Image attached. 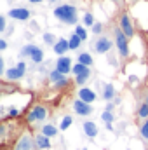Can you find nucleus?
Listing matches in <instances>:
<instances>
[{"label": "nucleus", "mask_w": 148, "mask_h": 150, "mask_svg": "<svg viewBox=\"0 0 148 150\" xmlns=\"http://www.w3.org/2000/svg\"><path fill=\"white\" fill-rule=\"evenodd\" d=\"M111 35H113V42H115V47H117V52H118V58L125 63L131 56V51H129V38L127 35L118 28V25L115 23V19L111 21Z\"/></svg>", "instance_id": "nucleus-1"}, {"label": "nucleus", "mask_w": 148, "mask_h": 150, "mask_svg": "<svg viewBox=\"0 0 148 150\" xmlns=\"http://www.w3.org/2000/svg\"><path fill=\"white\" fill-rule=\"evenodd\" d=\"M9 16L12 19H18V21H28L30 16H32V12L28 9H25V7H16V9L9 11Z\"/></svg>", "instance_id": "nucleus-13"}, {"label": "nucleus", "mask_w": 148, "mask_h": 150, "mask_svg": "<svg viewBox=\"0 0 148 150\" xmlns=\"http://www.w3.org/2000/svg\"><path fill=\"white\" fill-rule=\"evenodd\" d=\"M49 80H51V84L56 86V89H59V87H66V86L70 84L68 79H66V75H63L61 72H58V70H52V72L49 74Z\"/></svg>", "instance_id": "nucleus-8"}, {"label": "nucleus", "mask_w": 148, "mask_h": 150, "mask_svg": "<svg viewBox=\"0 0 148 150\" xmlns=\"http://www.w3.org/2000/svg\"><path fill=\"white\" fill-rule=\"evenodd\" d=\"M147 143H148V142H147Z\"/></svg>", "instance_id": "nucleus-38"}, {"label": "nucleus", "mask_w": 148, "mask_h": 150, "mask_svg": "<svg viewBox=\"0 0 148 150\" xmlns=\"http://www.w3.org/2000/svg\"><path fill=\"white\" fill-rule=\"evenodd\" d=\"M89 77H91V70H89V72H85V74L75 75V84H77V86H80V87H84V84L89 80Z\"/></svg>", "instance_id": "nucleus-21"}, {"label": "nucleus", "mask_w": 148, "mask_h": 150, "mask_svg": "<svg viewBox=\"0 0 148 150\" xmlns=\"http://www.w3.org/2000/svg\"><path fill=\"white\" fill-rule=\"evenodd\" d=\"M82 129H84V134H85L87 138H96V136H98V133H99L98 126H96L94 122H91V120L84 122V124H82Z\"/></svg>", "instance_id": "nucleus-16"}, {"label": "nucleus", "mask_w": 148, "mask_h": 150, "mask_svg": "<svg viewBox=\"0 0 148 150\" xmlns=\"http://www.w3.org/2000/svg\"><path fill=\"white\" fill-rule=\"evenodd\" d=\"M68 49H70V42H68V40H65V38H59V40L54 44V52H56V54H59V56H63Z\"/></svg>", "instance_id": "nucleus-18"}, {"label": "nucleus", "mask_w": 148, "mask_h": 150, "mask_svg": "<svg viewBox=\"0 0 148 150\" xmlns=\"http://www.w3.org/2000/svg\"><path fill=\"white\" fill-rule=\"evenodd\" d=\"M12 150H37L35 149V138H33L28 131L21 133V134L18 136L16 145L12 147Z\"/></svg>", "instance_id": "nucleus-5"}, {"label": "nucleus", "mask_w": 148, "mask_h": 150, "mask_svg": "<svg viewBox=\"0 0 148 150\" xmlns=\"http://www.w3.org/2000/svg\"><path fill=\"white\" fill-rule=\"evenodd\" d=\"M73 112L77 115H80V117H89L92 113V107L89 103L82 101V100H75L73 101Z\"/></svg>", "instance_id": "nucleus-9"}, {"label": "nucleus", "mask_w": 148, "mask_h": 150, "mask_svg": "<svg viewBox=\"0 0 148 150\" xmlns=\"http://www.w3.org/2000/svg\"><path fill=\"white\" fill-rule=\"evenodd\" d=\"M140 134H141V138L148 142V120H145L143 124H140Z\"/></svg>", "instance_id": "nucleus-24"}, {"label": "nucleus", "mask_w": 148, "mask_h": 150, "mask_svg": "<svg viewBox=\"0 0 148 150\" xmlns=\"http://www.w3.org/2000/svg\"><path fill=\"white\" fill-rule=\"evenodd\" d=\"M49 2H52V4H54V2H56V0H49Z\"/></svg>", "instance_id": "nucleus-37"}, {"label": "nucleus", "mask_w": 148, "mask_h": 150, "mask_svg": "<svg viewBox=\"0 0 148 150\" xmlns=\"http://www.w3.org/2000/svg\"><path fill=\"white\" fill-rule=\"evenodd\" d=\"M5 45H7V44H5V40H0V49H2V51L5 49Z\"/></svg>", "instance_id": "nucleus-35"}, {"label": "nucleus", "mask_w": 148, "mask_h": 150, "mask_svg": "<svg viewBox=\"0 0 148 150\" xmlns=\"http://www.w3.org/2000/svg\"><path fill=\"white\" fill-rule=\"evenodd\" d=\"M113 44L115 42H111L110 37H106V35H99V37L94 40V51L98 52V54H106V52H110V49L113 47Z\"/></svg>", "instance_id": "nucleus-6"}, {"label": "nucleus", "mask_w": 148, "mask_h": 150, "mask_svg": "<svg viewBox=\"0 0 148 150\" xmlns=\"http://www.w3.org/2000/svg\"><path fill=\"white\" fill-rule=\"evenodd\" d=\"M33 138H35V149L37 150H51L52 147V143H51V138L49 136H45L44 133H35L33 134Z\"/></svg>", "instance_id": "nucleus-10"}, {"label": "nucleus", "mask_w": 148, "mask_h": 150, "mask_svg": "<svg viewBox=\"0 0 148 150\" xmlns=\"http://www.w3.org/2000/svg\"><path fill=\"white\" fill-rule=\"evenodd\" d=\"M92 32H94L96 35L103 33V25H101V23H94V26H92Z\"/></svg>", "instance_id": "nucleus-32"}, {"label": "nucleus", "mask_w": 148, "mask_h": 150, "mask_svg": "<svg viewBox=\"0 0 148 150\" xmlns=\"http://www.w3.org/2000/svg\"><path fill=\"white\" fill-rule=\"evenodd\" d=\"M21 56H28L33 63H40L44 59V51L37 45H26L21 49Z\"/></svg>", "instance_id": "nucleus-7"}, {"label": "nucleus", "mask_w": 148, "mask_h": 150, "mask_svg": "<svg viewBox=\"0 0 148 150\" xmlns=\"http://www.w3.org/2000/svg\"><path fill=\"white\" fill-rule=\"evenodd\" d=\"M140 100L145 101V103H148V87L143 86V84H141V87H140Z\"/></svg>", "instance_id": "nucleus-26"}, {"label": "nucleus", "mask_w": 148, "mask_h": 150, "mask_svg": "<svg viewBox=\"0 0 148 150\" xmlns=\"http://www.w3.org/2000/svg\"><path fill=\"white\" fill-rule=\"evenodd\" d=\"M5 28V18H0V30Z\"/></svg>", "instance_id": "nucleus-33"}, {"label": "nucleus", "mask_w": 148, "mask_h": 150, "mask_svg": "<svg viewBox=\"0 0 148 150\" xmlns=\"http://www.w3.org/2000/svg\"><path fill=\"white\" fill-rule=\"evenodd\" d=\"M84 23H85L87 26H94V18H92L91 12H85V14H84Z\"/></svg>", "instance_id": "nucleus-29"}, {"label": "nucleus", "mask_w": 148, "mask_h": 150, "mask_svg": "<svg viewBox=\"0 0 148 150\" xmlns=\"http://www.w3.org/2000/svg\"><path fill=\"white\" fill-rule=\"evenodd\" d=\"M32 4H37V2H42V0H30Z\"/></svg>", "instance_id": "nucleus-36"}, {"label": "nucleus", "mask_w": 148, "mask_h": 150, "mask_svg": "<svg viewBox=\"0 0 148 150\" xmlns=\"http://www.w3.org/2000/svg\"><path fill=\"white\" fill-rule=\"evenodd\" d=\"M138 30H140V33H141V37H143V44H145V52H147V58H148V32H143V30H141V26H140Z\"/></svg>", "instance_id": "nucleus-28"}, {"label": "nucleus", "mask_w": 148, "mask_h": 150, "mask_svg": "<svg viewBox=\"0 0 148 150\" xmlns=\"http://www.w3.org/2000/svg\"><path fill=\"white\" fill-rule=\"evenodd\" d=\"M25 68H26V65L21 61V63H18V67L16 68H9L7 72H5V77H7V80H19L23 75H25Z\"/></svg>", "instance_id": "nucleus-12"}, {"label": "nucleus", "mask_w": 148, "mask_h": 150, "mask_svg": "<svg viewBox=\"0 0 148 150\" xmlns=\"http://www.w3.org/2000/svg\"><path fill=\"white\" fill-rule=\"evenodd\" d=\"M77 61L82 63V65H85V67H92V58H91L89 52H80L78 58H77Z\"/></svg>", "instance_id": "nucleus-19"}, {"label": "nucleus", "mask_w": 148, "mask_h": 150, "mask_svg": "<svg viewBox=\"0 0 148 150\" xmlns=\"http://www.w3.org/2000/svg\"><path fill=\"white\" fill-rule=\"evenodd\" d=\"M56 70L61 72L63 75L70 74V72L73 70V67H72V59H70L68 56H59V59L56 61Z\"/></svg>", "instance_id": "nucleus-11"}, {"label": "nucleus", "mask_w": 148, "mask_h": 150, "mask_svg": "<svg viewBox=\"0 0 148 150\" xmlns=\"http://www.w3.org/2000/svg\"><path fill=\"white\" fill-rule=\"evenodd\" d=\"M115 23H117V25H118V28L127 35L129 40L136 35V25H134V21H132V18H131V14H129V9H127V7L118 9V14L115 16Z\"/></svg>", "instance_id": "nucleus-2"}, {"label": "nucleus", "mask_w": 148, "mask_h": 150, "mask_svg": "<svg viewBox=\"0 0 148 150\" xmlns=\"http://www.w3.org/2000/svg\"><path fill=\"white\" fill-rule=\"evenodd\" d=\"M115 96V89H113V86L111 84H105V89H103V98L106 100V101H111V98Z\"/></svg>", "instance_id": "nucleus-20"}, {"label": "nucleus", "mask_w": 148, "mask_h": 150, "mask_svg": "<svg viewBox=\"0 0 148 150\" xmlns=\"http://www.w3.org/2000/svg\"><path fill=\"white\" fill-rule=\"evenodd\" d=\"M143 86L148 87V67H147V77H145V80H143Z\"/></svg>", "instance_id": "nucleus-34"}, {"label": "nucleus", "mask_w": 148, "mask_h": 150, "mask_svg": "<svg viewBox=\"0 0 148 150\" xmlns=\"http://www.w3.org/2000/svg\"><path fill=\"white\" fill-rule=\"evenodd\" d=\"M96 93L92 91V89H89V87H80L78 89V100H82V101H85V103H92V101H96Z\"/></svg>", "instance_id": "nucleus-14"}, {"label": "nucleus", "mask_w": 148, "mask_h": 150, "mask_svg": "<svg viewBox=\"0 0 148 150\" xmlns=\"http://www.w3.org/2000/svg\"><path fill=\"white\" fill-rule=\"evenodd\" d=\"M68 42H70V49H78V45H80V42H82V38L78 37L77 33H73V35L70 37V40H68Z\"/></svg>", "instance_id": "nucleus-23"}, {"label": "nucleus", "mask_w": 148, "mask_h": 150, "mask_svg": "<svg viewBox=\"0 0 148 150\" xmlns=\"http://www.w3.org/2000/svg\"><path fill=\"white\" fill-rule=\"evenodd\" d=\"M54 16L56 19H59L61 23L65 25H75L78 21V14H77V7L70 5V4H63V5H58L54 9Z\"/></svg>", "instance_id": "nucleus-4"}, {"label": "nucleus", "mask_w": 148, "mask_h": 150, "mask_svg": "<svg viewBox=\"0 0 148 150\" xmlns=\"http://www.w3.org/2000/svg\"><path fill=\"white\" fill-rule=\"evenodd\" d=\"M136 119L140 124H143L145 120H148V103L145 101H138V108H136Z\"/></svg>", "instance_id": "nucleus-15"}, {"label": "nucleus", "mask_w": 148, "mask_h": 150, "mask_svg": "<svg viewBox=\"0 0 148 150\" xmlns=\"http://www.w3.org/2000/svg\"><path fill=\"white\" fill-rule=\"evenodd\" d=\"M101 119L105 120V124H111L113 122V112H103V115H101Z\"/></svg>", "instance_id": "nucleus-30"}, {"label": "nucleus", "mask_w": 148, "mask_h": 150, "mask_svg": "<svg viewBox=\"0 0 148 150\" xmlns=\"http://www.w3.org/2000/svg\"><path fill=\"white\" fill-rule=\"evenodd\" d=\"M72 124H73V117H72V115H65V117H63V120H61L59 129H61V131H66Z\"/></svg>", "instance_id": "nucleus-22"}, {"label": "nucleus", "mask_w": 148, "mask_h": 150, "mask_svg": "<svg viewBox=\"0 0 148 150\" xmlns=\"http://www.w3.org/2000/svg\"><path fill=\"white\" fill-rule=\"evenodd\" d=\"M75 33L82 38V42L87 38V32H85V28H84V26H77V28H75Z\"/></svg>", "instance_id": "nucleus-27"}, {"label": "nucleus", "mask_w": 148, "mask_h": 150, "mask_svg": "<svg viewBox=\"0 0 148 150\" xmlns=\"http://www.w3.org/2000/svg\"><path fill=\"white\" fill-rule=\"evenodd\" d=\"M110 2H113L118 9H124V7H129V4H127V0H110Z\"/></svg>", "instance_id": "nucleus-31"}, {"label": "nucleus", "mask_w": 148, "mask_h": 150, "mask_svg": "<svg viewBox=\"0 0 148 150\" xmlns=\"http://www.w3.org/2000/svg\"><path fill=\"white\" fill-rule=\"evenodd\" d=\"M59 127H56L54 124H44L42 126V129H40V133H44L45 136H49V138H56L58 134H59Z\"/></svg>", "instance_id": "nucleus-17"}, {"label": "nucleus", "mask_w": 148, "mask_h": 150, "mask_svg": "<svg viewBox=\"0 0 148 150\" xmlns=\"http://www.w3.org/2000/svg\"><path fill=\"white\" fill-rule=\"evenodd\" d=\"M47 117H49V108L44 103H33L25 113L26 124H42L47 120Z\"/></svg>", "instance_id": "nucleus-3"}, {"label": "nucleus", "mask_w": 148, "mask_h": 150, "mask_svg": "<svg viewBox=\"0 0 148 150\" xmlns=\"http://www.w3.org/2000/svg\"><path fill=\"white\" fill-rule=\"evenodd\" d=\"M75 75H80V74H85V72H89V67H85V65H82V63H77L73 67V70H72Z\"/></svg>", "instance_id": "nucleus-25"}]
</instances>
